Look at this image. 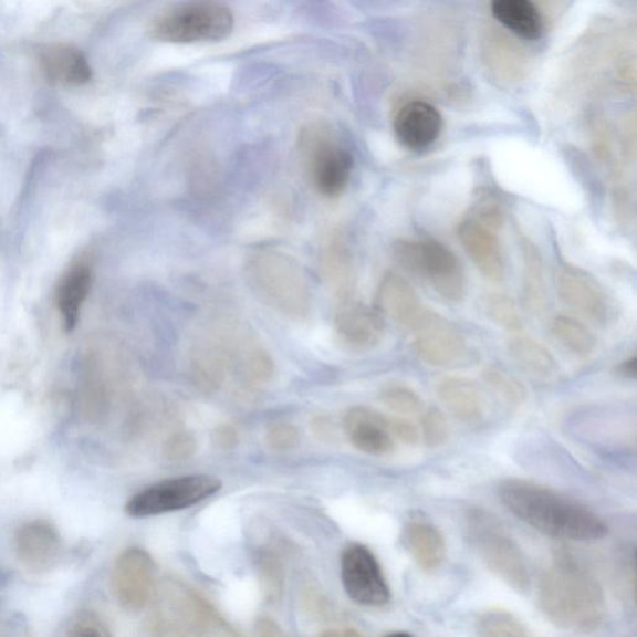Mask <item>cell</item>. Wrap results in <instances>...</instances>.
I'll return each instance as SVG.
<instances>
[{
  "mask_svg": "<svg viewBox=\"0 0 637 637\" xmlns=\"http://www.w3.org/2000/svg\"><path fill=\"white\" fill-rule=\"evenodd\" d=\"M498 494L518 520L556 540L594 542L609 532L591 508L541 484L508 480L500 485Z\"/></svg>",
  "mask_w": 637,
  "mask_h": 637,
  "instance_id": "obj_1",
  "label": "cell"
},
{
  "mask_svg": "<svg viewBox=\"0 0 637 637\" xmlns=\"http://www.w3.org/2000/svg\"><path fill=\"white\" fill-rule=\"evenodd\" d=\"M537 606L557 629L583 635L601 629L607 610L599 581L570 555L557 557L543 573Z\"/></svg>",
  "mask_w": 637,
  "mask_h": 637,
  "instance_id": "obj_2",
  "label": "cell"
},
{
  "mask_svg": "<svg viewBox=\"0 0 637 637\" xmlns=\"http://www.w3.org/2000/svg\"><path fill=\"white\" fill-rule=\"evenodd\" d=\"M468 543L498 579L516 593L531 589V572L521 546L508 534L494 516L481 510L466 515Z\"/></svg>",
  "mask_w": 637,
  "mask_h": 637,
  "instance_id": "obj_3",
  "label": "cell"
},
{
  "mask_svg": "<svg viewBox=\"0 0 637 637\" xmlns=\"http://www.w3.org/2000/svg\"><path fill=\"white\" fill-rule=\"evenodd\" d=\"M394 255L405 271L421 279L447 302L460 303L467 294V278L460 259L434 238L400 239Z\"/></svg>",
  "mask_w": 637,
  "mask_h": 637,
  "instance_id": "obj_4",
  "label": "cell"
},
{
  "mask_svg": "<svg viewBox=\"0 0 637 637\" xmlns=\"http://www.w3.org/2000/svg\"><path fill=\"white\" fill-rule=\"evenodd\" d=\"M234 28L232 10L215 2H191L175 6L159 14L149 33L159 42L196 44L219 42Z\"/></svg>",
  "mask_w": 637,
  "mask_h": 637,
  "instance_id": "obj_5",
  "label": "cell"
},
{
  "mask_svg": "<svg viewBox=\"0 0 637 637\" xmlns=\"http://www.w3.org/2000/svg\"><path fill=\"white\" fill-rule=\"evenodd\" d=\"M222 488L217 477L191 474L158 482L129 500L125 511L129 516L147 518L187 510Z\"/></svg>",
  "mask_w": 637,
  "mask_h": 637,
  "instance_id": "obj_6",
  "label": "cell"
},
{
  "mask_svg": "<svg viewBox=\"0 0 637 637\" xmlns=\"http://www.w3.org/2000/svg\"><path fill=\"white\" fill-rule=\"evenodd\" d=\"M502 221L500 208L482 203L472 209L457 229L466 253L491 281H501L505 271L503 248L498 237Z\"/></svg>",
  "mask_w": 637,
  "mask_h": 637,
  "instance_id": "obj_7",
  "label": "cell"
},
{
  "mask_svg": "<svg viewBox=\"0 0 637 637\" xmlns=\"http://www.w3.org/2000/svg\"><path fill=\"white\" fill-rule=\"evenodd\" d=\"M342 582L348 597L363 606L378 607L391 601L390 585L383 567L364 544L353 543L345 547Z\"/></svg>",
  "mask_w": 637,
  "mask_h": 637,
  "instance_id": "obj_8",
  "label": "cell"
},
{
  "mask_svg": "<svg viewBox=\"0 0 637 637\" xmlns=\"http://www.w3.org/2000/svg\"><path fill=\"white\" fill-rule=\"evenodd\" d=\"M113 589L125 610L137 613L153 601L156 589V564L139 546H129L116 557Z\"/></svg>",
  "mask_w": 637,
  "mask_h": 637,
  "instance_id": "obj_9",
  "label": "cell"
},
{
  "mask_svg": "<svg viewBox=\"0 0 637 637\" xmlns=\"http://www.w3.org/2000/svg\"><path fill=\"white\" fill-rule=\"evenodd\" d=\"M167 599L192 637H242L206 597L192 587L171 582Z\"/></svg>",
  "mask_w": 637,
  "mask_h": 637,
  "instance_id": "obj_10",
  "label": "cell"
},
{
  "mask_svg": "<svg viewBox=\"0 0 637 637\" xmlns=\"http://www.w3.org/2000/svg\"><path fill=\"white\" fill-rule=\"evenodd\" d=\"M14 551L25 570L35 574L48 573L62 560V535L46 521L28 522L15 533Z\"/></svg>",
  "mask_w": 637,
  "mask_h": 637,
  "instance_id": "obj_11",
  "label": "cell"
},
{
  "mask_svg": "<svg viewBox=\"0 0 637 637\" xmlns=\"http://www.w3.org/2000/svg\"><path fill=\"white\" fill-rule=\"evenodd\" d=\"M414 332L416 354L428 365H452L460 361L466 352L462 335L446 318L435 313L426 312Z\"/></svg>",
  "mask_w": 637,
  "mask_h": 637,
  "instance_id": "obj_12",
  "label": "cell"
},
{
  "mask_svg": "<svg viewBox=\"0 0 637 637\" xmlns=\"http://www.w3.org/2000/svg\"><path fill=\"white\" fill-rule=\"evenodd\" d=\"M335 333L347 351L366 353L384 341L386 321L375 307L345 303L336 313Z\"/></svg>",
  "mask_w": 637,
  "mask_h": 637,
  "instance_id": "obj_13",
  "label": "cell"
},
{
  "mask_svg": "<svg viewBox=\"0 0 637 637\" xmlns=\"http://www.w3.org/2000/svg\"><path fill=\"white\" fill-rule=\"evenodd\" d=\"M443 132V117L432 104L414 100L398 109L394 118L397 142L414 153L437 143Z\"/></svg>",
  "mask_w": 637,
  "mask_h": 637,
  "instance_id": "obj_14",
  "label": "cell"
},
{
  "mask_svg": "<svg viewBox=\"0 0 637 637\" xmlns=\"http://www.w3.org/2000/svg\"><path fill=\"white\" fill-rule=\"evenodd\" d=\"M345 432L356 450L383 456L395 448L390 432V417L367 406H354L344 418Z\"/></svg>",
  "mask_w": 637,
  "mask_h": 637,
  "instance_id": "obj_15",
  "label": "cell"
},
{
  "mask_svg": "<svg viewBox=\"0 0 637 637\" xmlns=\"http://www.w3.org/2000/svg\"><path fill=\"white\" fill-rule=\"evenodd\" d=\"M556 289L562 302L573 312L601 323L609 315L602 289L581 269L561 268L556 274Z\"/></svg>",
  "mask_w": 637,
  "mask_h": 637,
  "instance_id": "obj_16",
  "label": "cell"
},
{
  "mask_svg": "<svg viewBox=\"0 0 637 637\" xmlns=\"http://www.w3.org/2000/svg\"><path fill=\"white\" fill-rule=\"evenodd\" d=\"M375 309L385 321L390 318L408 331H415L427 312L415 289L404 276L396 273H388L383 279L376 294Z\"/></svg>",
  "mask_w": 637,
  "mask_h": 637,
  "instance_id": "obj_17",
  "label": "cell"
},
{
  "mask_svg": "<svg viewBox=\"0 0 637 637\" xmlns=\"http://www.w3.org/2000/svg\"><path fill=\"white\" fill-rule=\"evenodd\" d=\"M354 169V157L345 148L332 144L318 145L313 156L312 173L315 187L326 197L345 191Z\"/></svg>",
  "mask_w": 637,
  "mask_h": 637,
  "instance_id": "obj_18",
  "label": "cell"
},
{
  "mask_svg": "<svg viewBox=\"0 0 637 637\" xmlns=\"http://www.w3.org/2000/svg\"><path fill=\"white\" fill-rule=\"evenodd\" d=\"M40 66L54 84L69 86L84 85L92 79V67L79 49L66 45H50L40 53Z\"/></svg>",
  "mask_w": 637,
  "mask_h": 637,
  "instance_id": "obj_19",
  "label": "cell"
},
{
  "mask_svg": "<svg viewBox=\"0 0 637 637\" xmlns=\"http://www.w3.org/2000/svg\"><path fill=\"white\" fill-rule=\"evenodd\" d=\"M404 542L408 553L420 570L432 573L446 560V541L440 530L432 523L415 518L404 531Z\"/></svg>",
  "mask_w": 637,
  "mask_h": 637,
  "instance_id": "obj_20",
  "label": "cell"
},
{
  "mask_svg": "<svg viewBox=\"0 0 637 637\" xmlns=\"http://www.w3.org/2000/svg\"><path fill=\"white\" fill-rule=\"evenodd\" d=\"M491 9L498 23L525 42H537L543 38V15L530 0H494Z\"/></svg>",
  "mask_w": 637,
  "mask_h": 637,
  "instance_id": "obj_21",
  "label": "cell"
},
{
  "mask_svg": "<svg viewBox=\"0 0 637 637\" xmlns=\"http://www.w3.org/2000/svg\"><path fill=\"white\" fill-rule=\"evenodd\" d=\"M437 397L456 418L472 421L483 413L480 388L464 377H446L437 385Z\"/></svg>",
  "mask_w": 637,
  "mask_h": 637,
  "instance_id": "obj_22",
  "label": "cell"
},
{
  "mask_svg": "<svg viewBox=\"0 0 637 637\" xmlns=\"http://www.w3.org/2000/svg\"><path fill=\"white\" fill-rule=\"evenodd\" d=\"M92 269L79 264L70 269L58 286L56 304L63 315L66 332L74 331L82 309L92 289Z\"/></svg>",
  "mask_w": 637,
  "mask_h": 637,
  "instance_id": "obj_23",
  "label": "cell"
},
{
  "mask_svg": "<svg viewBox=\"0 0 637 637\" xmlns=\"http://www.w3.org/2000/svg\"><path fill=\"white\" fill-rule=\"evenodd\" d=\"M253 561L259 586L268 604H281L285 589V570L281 554L271 541H262L254 547Z\"/></svg>",
  "mask_w": 637,
  "mask_h": 637,
  "instance_id": "obj_24",
  "label": "cell"
},
{
  "mask_svg": "<svg viewBox=\"0 0 637 637\" xmlns=\"http://www.w3.org/2000/svg\"><path fill=\"white\" fill-rule=\"evenodd\" d=\"M508 352L524 370L535 375L552 374L555 358L547 348L533 337L524 334L513 335L508 342Z\"/></svg>",
  "mask_w": 637,
  "mask_h": 637,
  "instance_id": "obj_25",
  "label": "cell"
},
{
  "mask_svg": "<svg viewBox=\"0 0 637 637\" xmlns=\"http://www.w3.org/2000/svg\"><path fill=\"white\" fill-rule=\"evenodd\" d=\"M474 630L478 637H531L520 617L500 607L478 614Z\"/></svg>",
  "mask_w": 637,
  "mask_h": 637,
  "instance_id": "obj_26",
  "label": "cell"
},
{
  "mask_svg": "<svg viewBox=\"0 0 637 637\" xmlns=\"http://www.w3.org/2000/svg\"><path fill=\"white\" fill-rule=\"evenodd\" d=\"M552 331L557 342L576 356L585 357L595 351L596 337L591 328L572 316H556Z\"/></svg>",
  "mask_w": 637,
  "mask_h": 637,
  "instance_id": "obj_27",
  "label": "cell"
},
{
  "mask_svg": "<svg viewBox=\"0 0 637 637\" xmlns=\"http://www.w3.org/2000/svg\"><path fill=\"white\" fill-rule=\"evenodd\" d=\"M524 303L532 313H541L546 304V293L541 257L531 246L524 248Z\"/></svg>",
  "mask_w": 637,
  "mask_h": 637,
  "instance_id": "obj_28",
  "label": "cell"
},
{
  "mask_svg": "<svg viewBox=\"0 0 637 637\" xmlns=\"http://www.w3.org/2000/svg\"><path fill=\"white\" fill-rule=\"evenodd\" d=\"M62 637H114L104 617L83 609L70 617Z\"/></svg>",
  "mask_w": 637,
  "mask_h": 637,
  "instance_id": "obj_29",
  "label": "cell"
},
{
  "mask_svg": "<svg viewBox=\"0 0 637 637\" xmlns=\"http://www.w3.org/2000/svg\"><path fill=\"white\" fill-rule=\"evenodd\" d=\"M380 401L398 415L414 416L422 413L424 401L420 395L406 386L386 387L380 394Z\"/></svg>",
  "mask_w": 637,
  "mask_h": 637,
  "instance_id": "obj_30",
  "label": "cell"
},
{
  "mask_svg": "<svg viewBox=\"0 0 637 637\" xmlns=\"http://www.w3.org/2000/svg\"><path fill=\"white\" fill-rule=\"evenodd\" d=\"M487 313L492 321L505 331L518 333L522 328V318L512 297L495 294L488 297Z\"/></svg>",
  "mask_w": 637,
  "mask_h": 637,
  "instance_id": "obj_31",
  "label": "cell"
},
{
  "mask_svg": "<svg viewBox=\"0 0 637 637\" xmlns=\"http://www.w3.org/2000/svg\"><path fill=\"white\" fill-rule=\"evenodd\" d=\"M485 382L507 404L520 406L525 401V388L510 374L501 368L491 367L484 373Z\"/></svg>",
  "mask_w": 637,
  "mask_h": 637,
  "instance_id": "obj_32",
  "label": "cell"
},
{
  "mask_svg": "<svg viewBox=\"0 0 637 637\" xmlns=\"http://www.w3.org/2000/svg\"><path fill=\"white\" fill-rule=\"evenodd\" d=\"M421 427L424 441L428 447H441L450 438V425L442 411L436 407L425 413Z\"/></svg>",
  "mask_w": 637,
  "mask_h": 637,
  "instance_id": "obj_33",
  "label": "cell"
},
{
  "mask_svg": "<svg viewBox=\"0 0 637 637\" xmlns=\"http://www.w3.org/2000/svg\"><path fill=\"white\" fill-rule=\"evenodd\" d=\"M265 440L275 451L292 450L299 443V431L292 424L276 421L268 427Z\"/></svg>",
  "mask_w": 637,
  "mask_h": 637,
  "instance_id": "obj_34",
  "label": "cell"
},
{
  "mask_svg": "<svg viewBox=\"0 0 637 637\" xmlns=\"http://www.w3.org/2000/svg\"><path fill=\"white\" fill-rule=\"evenodd\" d=\"M165 456L168 461L187 460L196 452V440L191 434L178 432L169 437L165 445Z\"/></svg>",
  "mask_w": 637,
  "mask_h": 637,
  "instance_id": "obj_35",
  "label": "cell"
},
{
  "mask_svg": "<svg viewBox=\"0 0 637 637\" xmlns=\"http://www.w3.org/2000/svg\"><path fill=\"white\" fill-rule=\"evenodd\" d=\"M149 637H192L186 627L173 617H157L149 627Z\"/></svg>",
  "mask_w": 637,
  "mask_h": 637,
  "instance_id": "obj_36",
  "label": "cell"
},
{
  "mask_svg": "<svg viewBox=\"0 0 637 637\" xmlns=\"http://www.w3.org/2000/svg\"><path fill=\"white\" fill-rule=\"evenodd\" d=\"M390 432L394 440L405 445H416L420 440V432L417 427L403 417H390Z\"/></svg>",
  "mask_w": 637,
  "mask_h": 637,
  "instance_id": "obj_37",
  "label": "cell"
},
{
  "mask_svg": "<svg viewBox=\"0 0 637 637\" xmlns=\"http://www.w3.org/2000/svg\"><path fill=\"white\" fill-rule=\"evenodd\" d=\"M248 372L255 382L263 383L268 380L273 373V363L271 357L263 352L254 353L251 361H249Z\"/></svg>",
  "mask_w": 637,
  "mask_h": 637,
  "instance_id": "obj_38",
  "label": "cell"
},
{
  "mask_svg": "<svg viewBox=\"0 0 637 637\" xmlns=\"http://www.w3.org/2000/svg\"><path fill=\"white\" fill-rule=\"evenodd\" d=\"M254 631L258 637H292L281 625L268 616L258 617L254 623Z\"/></svg>",
  "mask_w": 637,
  "mask_h": 637,
  "instance_id": "obj_39",
  "label": "cell"
},
{
  "mask_svg": "<svg viewBox=\"0 0 637 637\" xmlns=\"http://www.w3.org/2000/svg\"><path fill=\"white\" fill-rule=\"evenodd\" d=\"M216 442L223 448H232L238 442V435L233 427L222 426L216 431Z\"/></svg>",
  "mask_w": 637,
  "mask_h": 637,
  "instance_id": "obj_40",
  "label": "cell"
},
{
  "mask_svg": "<svg viewBox=\"0 0 637 637\" xmlns=\"http://www.w3.org/2000/svg\"><path fill=\"white\" fill-rule=\"evenodd\" d=\"M637 372V361L636 357L633 356L629 361H626L617 367V373L626 378H635Z\"/></svg>",
  "mask_w": 637,
  "mask_h": 637,
  "instance_id": "obj_41",
  "label": "cell"
},
{
  "mask_svg": "<svg viewBox=\"0 0 637 637\" xmlns=\"http://www.w3.org/2000/svg\"><path fill=\"white\" fill-rule=\"evenodd\" d=\"M318 637H363V636L361 633L353 629V627H345V629L325 630Z\"/></svg>",
  "mask_w": 637,
  "mask_h": 637,
  "instance_id": "obj_42",
  "label": "cell"
},
{
  "mask_svg": "<svg viewBox=\"0 0 637 637\" xmlns=\"http://www.w3.org/2000/svg\"><path fill=\"white\" fill-rule=\"evenodd\" d=\"M385 637H414V636L410 634L404 633V631H396V633L388 634Z\"/></svg>",
  "mask_w": 637,
  "mask_h": 637,
  "instance_id": "obj_43",
  "label": "cell"
}]
</instances>
